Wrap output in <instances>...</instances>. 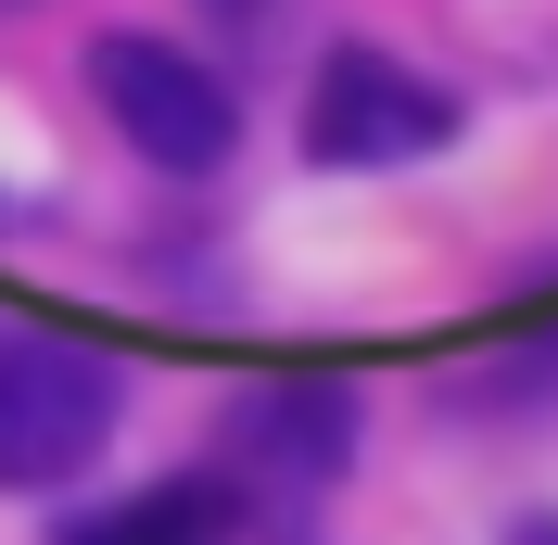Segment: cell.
<instances>
[{
    "mask_svg": "<svg viewBox=\"0 0 558 545\" xmlns=\"http://www.w3.org/2000/svg\"><path fill=\"white\" fill-rule=\"evenodd\" d=\"M64 545H242V520H229L216 482H153V495H128V508H89Z\"/></svg>",
    "mask_w": 558,
    "mask_h": 545,
    "instance_id": "cell-5",
    "label": "cell"
},
{
    "mask_svg": "<svg viewBox=\"0 0 558 545\" xmlns=\"http://www.w3.org/2000/svg\"><path fill=\"white\" fill-rule=\"evenodd\" d=\"M89 102L114 114V140H128L153 178H216L229 166V140H242V102H229V76L204 64V51H178V38H89Z\"/></svg>",
    "mask_w": 558,
    "mask_h": 545,
    "instance_id": "cell-1",
    "label": "cell"
},
{
    "mask_svg": "<svg viewBox=\"0 0 558 545\" xmlns=\"http://www.w3.org/2000/svg\"><path fill=\"white\" fill-rule=\"evenodd\" d=\"M343 432H355V407L330 393V380H279V393H254V407L229 419V444H242L254 470H279L292 495L343 470Z\"/></svg>",
    "mask_w": 558,
    "mask_h": 545,
    "instance_id": "cell-4",
    "label": "cell"
},
{
    "mask_svg": "<svg viewBox=\"0 0 558 545\" xmlns=\"http://www.w3.org/2000/svg\"><path fill=\"white\" fill-rule=\"evenodd\" d=\"M445 140H457V102L432 76H407L393 51H368V38H343L305 89V153L317 166H418Z\"/></svg>",
    "mask_w": 558,
    "mask_h": 545,
    "instance_id": "cell-3",
    "label": "cell"
},
{
    "mask_svg": "<svg viewBox=\"0 0 558 545\" xmlns=\"http://www.w3.org/2000/svg\"><path fill=\"white\" fill-rule=\"evenodd\" d=\"M114 444V368L89 342L13 330L0 342V495H51Z\"/></svg>",
    "mask_w": 558,
    "mask_h": 545,
    "instance_id": "cell-2",
    "label": "cell"
},
{
    "mask_svg": "<svg viewBox=\"0 0 558 545\" xmlns=\"http://www.w3.org/2000/svg\"><path fill=\"white\" fill-rule=\"evenodd\" d=\"M521 545H558V520H521Z\"/></svg>",
    "mask_w": 558,
    "mask_h": 545,
    "instance_id": "cell-6",
    "label": "cell"
}]
</instances>
